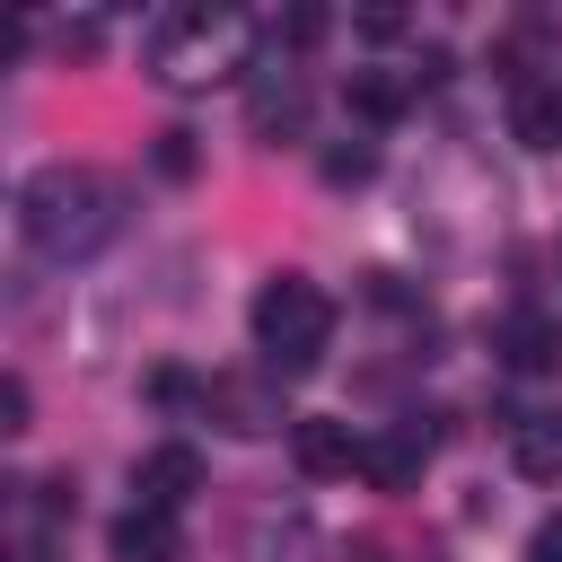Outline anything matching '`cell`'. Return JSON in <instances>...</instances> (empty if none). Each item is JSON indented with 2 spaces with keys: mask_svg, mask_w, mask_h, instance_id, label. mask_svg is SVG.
Returning a JSON list of instances; mask_svg holds the SVG:
<instances>
[{
  "mask_svg": "<svg viewBox=\"0 0 562 562\" xmlns=\"http://www.w3.org/2000/svg\"><path fill=\"white\" fill-rule=\"evenodd\" d=\"M158 176H193V132H158Z\"/></svg>",
  "mask_w": 562,
  "mask_h": 562,
  "instance_id": "15",
  "label": "cell"
},
{
  "mask_svg": "<svg viewBox=\"0 0 562 562\" xmlns=\"http://www.w3.org/2000/svg\"><path fill=\"white\" fill-rule=\"evenodd\" d=\"M97 35H105L97 18H70V26H61V53H97Z\"/></svg>",
  "mask_w": 562,
  "mask_h": 562,
  "instance_id": "19",
  "label": "cell"
},
{
  "mask_svg": "<svg viewBox=\"0 0 562 562\" xmlns=\"http://www.w3.org/2000/svg\"><path fill=\"white\" fill-rule=\"evenodd\" d=\"M509 123H518L527 149H562V88H518Z\"/></svg>",
  "mask_w": 562,
  "mask_h": 562,
  "instance_id": "12",
  "label": "cell"
},
{
  "mask_svg": "<svg viewBox=\"0 0 562 562\" xmlns=\"http://www.w3.org/2000/svg\"><path fill=\"white\" fill-rule=\"evenodd\" d=\"M369 167H378V149H369V140H342V149H325V184H360Z\"/></svg>",
  "mask_w": 562,
  "mask_h": 562,
  "instance_id": "14",
  "label": "cell"
},
{
  "mask_svg": "<svg viewBox=\"0 0 562 562\" xmlns=\"http://www.w3.org/2000/svg\"><path fill=\"white\" fill-rule=\"evenodd\" d=\"M114 562H176V518L167 509H123L114 518Z\"/></svg>",
  "mask_w": 562,
  "mask_h": 562,
  "instance_id": "7",
  "label": "cell"
},
{
  "mask_svg": "<svg viewBox=\"0 0 562 562\" xmlns=\"http://www.w3.org/2000/svg\"><path fill=\"white\" fill-rule=\"evenodd\" d=\"M132 492H140L132 509H167V518H176V509L202 492V457H193L184 439H167V448H149V457L132 465Z\"/></svg>",
  "mask_w": 562,
  "mask_h": 562,
  "instance_id": "3",
  "label": "cell"
},
{
  "mask_svg": "<svg viewBox=\"0 0 562 562\" xmlns=\"http://www.w3.org/2000/svg\"><path fill=\"white\" fill-rule=\"evenodd\" d=\"M290 457H299V474H307V483H334V474H351V465H360V439H351V422L307 413V422H290Z\"/></svg>",
  "mask_w": 562,
  "mask_h": 562,
  "instance_id": "4",
  "label": "cell"
},
{
  "mask_svg": "<svg viewBox=\"0 0 562 562\" xmlns=\"http://www.w3.org/2000/svg\"><path fill=\"white\" fill-rule=\"evenodd\" d=\"M316 35H325V9H290L281 18V44H316Z\"/></svg>",
  "mask_w": 562,
  "mask_h": 562,
  "instance_id": "16",
  "label": "cell"
},
{
  "mask_svg": "<svg viewBox=\"0 0 562 562\" xmlns=\"http://www.w3.org/2000/svg\"><path fill=\"white\" fill-rule=\"evenodd\" d=\"M18 220H26V237H35L44 255L79 263V255H97V246L123 237V193H114L97 167H44V176L18 193Z\"/></svg>",
  "mask_w": 562,
  "mask_h": 562,
  "instance_id": "1",
  "label": "cell"
},
{
  "mask_svg": "<svg viewBox=\"0 0 562 562\" xmlns=\"http://www.w3.org/2000/svg\"><path fill=\"white\" fill-rule=\"evenodd\" d=\"M35 422V395H26V378L18 369H0V439H18Z\"/></svg>",
  "mask_w": 562,
  "mask_h": 562,
  "instance_id": "13",
  "label": "cell"
},
{
  "mask_svg": "<svg viewBox=\"0 0 562 562\" xmlns=\"http://www.w3.org/2000/svg\"><path fill=\"white\" fill-rule=\"evenodd\" d=\"M18 44H26V26H18V18H0V61H9Z\"/></svg>",
  "mask_w": 562,
  "mask_h": 562,
  "instance_id": "20",
  "label": "cell"
},
{
  "mask_svg": "<svg viewBox=\"0 0 562 562\" xmlns=\"http://www.w3.org/2000/svg\"><path fill=\"white\" fill-rule=\"evenodd\" d=\"M255 342H263L272 369H316L325 342H334V299L307 272H272L255 290Z\"/></svg>",
  "mask_w": 562,
  "mask_h": 562,
  "instance_id": "2",
  "label": "cell"
},
{
  "mask_svg": "<svg viewBox=\"0 0 562 562\" xmlns=\"http://www.w3.org/2000/svg\"><path fill=\"white\" fill-rule=\"evenodd\" d=\"M501 342H509V369H527V378L536 369H562V325L553 316H518Z\"/></svg>",
  "mask_w": 562,
  "mask_h": 562,
  "instance_id": "11",
  "label": "cell"
},
{
  "mask_svg": "<svg viewBox=\"0 0 562 562\" xmlns=\"http://www.w3.org/2000/svg\"><path fill=\"white\" fill-rule=\"evenodd\" d=\"M422 457H430V430H395V439H360V474L378 492H413L422 483Z\"/></svg>",
  "mask_w": 562,
  "mask_h": 562,
  "instance_id": "6",
  "label": "cell"
},
{
  "mask_svg": "<svg viewBox=\"0 0 562 562\" xmlns=\"http://www.w3.org/2000/svg\"><path fill=\"white\" fill-rule=\"evenodd\" d=\"M149 395H158V404H184V395H202V386H193L184 369H158V378H149Z\"/></svg>",
  "mask_w": 562,
  "mask_h": 562,
  "instance_id": "17",
  "label": "cell"
},
{
  "mask_svg": "<svg viewBox=\"0 0 562 562\" xmlns=\"http://www.w3.org/2000/svg\"><path fill=\"white\" fill-rule=\"evenodd\" d=\"M527 562H562V518H544V527L527 536Z\"/></svg>",
  "mask_w": 562,
  "mask_h": 562,
  "instance_id": "18",
  "label": "cell"
},
{
  "mask_svg": "<svg viewBox=\"0 0 562 562\" xmlns=\"http://www.w3.org/2000/svg\"><path fill=\"white\" fill-rule=\"evenodd\" d=\"M342 97H351V114H360V123H395V114L413 105V79H404V70H351V88H342Z\"/></svg>",
  "mask_w": 562,
  "mask_h": 562,
  "instance_id": "9",
  "label": "cell"
},
{
  "mask_svg": "<svg viewBox=\"0 0 562 562\" xmlns=\"http://www.w3.org/2000/svg\"><path fill=\"white\" fill-rule=\"evenodd\" d=\"M202 413H220V430L255 439V430H272V422H281V395H272V386H255V378H211V386H202Z\"/></svg>",
  "mask_w": 562,
  "mask_h": 562,
  "instance_id": "5",
  "label": "cell"
},
{
  "mask_svg": "<svg viewBox=\"0 0 562 562\" xmlns=\"http://www.w3.org/2000/svg\"><path fill=\"white\" fill-rule=\"evenodd\" d=\"M246 123H255V140H281V132H307V88H299V79H281V88H255V105H246Z\"/></svg>",
  "mask_w": 562,
  "mask_h": 562,
  "instance_id": "10",
  "label": "cell"
},
{
  "mask_svg": "<svg viewBox=\"0 0 562 562\" xmlns=\"http://www.w3.org/2000/svg\"><path fill=\"white\" fill-rule=\"evenodd\" d=\"M509 457H518V474H527V483H562V413H536V422H518Z\"/></svg>",
  "mask_w": 562,
  "mask_h": 562,
  "instance_id": "8",
  "label": "cell"
}]
</instances>
